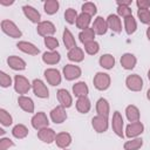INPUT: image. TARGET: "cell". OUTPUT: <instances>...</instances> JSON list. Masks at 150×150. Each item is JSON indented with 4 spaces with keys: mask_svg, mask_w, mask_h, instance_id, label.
Masks as SVG:
<instances>
[{
    "mask_svg": "<svg viewBox=\"0 0 150 150\" xmlns=\"http://www.w3.org/2000/svg\"><path fill=\"white\" fill-rule=\"evenodd\" d=\"M1 30L6 34V35H8V36H11V38H13V39H19V38H21V35H22V32L18 28V26L13 22V21H11V20H2L1 21Z\"/></svg>",
    "mask_w": 150,
    "mask_h": 150,
    "instance_id": "1",
    "label": "cell"
},
{
    "mask_svg": "<svg viewBox=\"0 0 150 150\" xmlns=\"http://www.w3.org/2000/svg\"><path fill=\"white\" fill-rule=\"evenodd\" d=\"M110 81L111 80H110L109 74L103 73V71H98L94 76L93 83H94V87L97 90H107L110 87Z\"/></svg>",
    "mask_w": 150,
    "mask_h": 150,
    "instance_id": "2",
    "label": "cell"
},
{
    "mask_svg": "<svg viewBox=\"0 0 150 150\" xmlns=\"http://www.w3.org/2000/svg\"><path fill=\"white\" fill-rule=\"evenodd\" d=\"M32 88V83L22 75H15L14 77V90L20 94V95H23V94H27Z\"/></svg>",
    "mask_w": 150,
    "mask_h": 150,
    "instance_id": "3",
    "label": "cell"
},
{
    "mask_svg": "<svg viewBox=\"0 0 150 150\" xmlns=\"http://www.w3.org/2000/svg\"><path fill=\"white\" fill-rule=\"evenodd\" d=\"M32 89H33V93L35 94V96H38L39 98H48V96H49V90H48L47 86L40 79L33 80Z\"/></svg>",
    "mask_w": 150,
    "mask_h": 150,
    "instance_id": "4",
    "label": "cell"
},
{
    "mask_svg": "<svg viewBox=\"0 0 150 150\" xmlns=\"http://www.w3.org/2000/svg\"><path fill=\"white\" fill-rule=\"evenodd\" d=\"M30 122H32V127L34 129H36L38 131L41 130V129L48 128V125H49V120H48L47 115L43 111H39V112L34 114Z\"/></svg>",
    "mask_w": 150,
    "mask_h": 150,
    "instance_id": "5",
    "label": "cell"
},
{
    "mask_svg": "<svg viewBox=\"0 0 150 150\" xmlns=\"http://www.w3.org/2000/svg\"><path fill=\"white\" fill-rule=\"evenodd\" d=\"M125 86L131 91H141L143 88V80L137 74H131L125 79Z\"/></svg>",
    "mask_w": 150,
    "mask_h": 150,
    "instance_id": "6",
    "label": "cell"
},
{
    "mask_svg": "<svg viewBox=\"0 0 150 150\" xmlns=\"http://www.w3.org/2000/svg\"><path fill=\"white\" fill-rule=\"evenodd\" d=\"M123 125H124V122H123V117H122L121 112L115 111L112 115V120H111V128H112V131L121 138L124 137Z\"/></svg>",
    "mask_w": 150,
    "mask_h": 150,
    "instance_id": "7",
    "label": "cell"
},
{
    "mask_svg": "<svg viewBox=\"0 0 150 150\" xmlns=\"http://www.w3.org/2000/svg\"><path fill=\"white\" fill-rule=\"evenodd\" d=\"M144 131V125L142 122H134L127 125L125 128V136L128 138H137Z\"/></svg>",
    "mask_w": 150,
    "mask_h": 150,
    "instance_id": "8",
    "label": "cell"
},
{
    "mask_svg": "<svg viewBox=\"0 0 150 150\" xmlns=\"http://www.w3.org/2000/svg\"><path fill=\"white\" fill-rule=\"evenodd\" d=\"M36 32L39 35L47 38V36H52L56 32V28L54 23L50 21H41L36 27Z\"/></svg>",
    "mask_w": 150,
    "mask_h": 150,
    "instance_id": "9",
    "label": "cell"
},
{
    "mask_svg": "<svg viewBox=\"0 0 150 150\" xmlns=\"http://www.w3.org/2000/svg\"><path fill=\"white\" fill-rule=\"evenodd\" d=\"M63 71V76L66 80L68 81H73L75 79H79L82 74V70L79 66H75V64H66L62 69Z\"/></svg>",
    "mask_w": 150,
    "mask_h": 150,
    "instance_id": "10",
    "label": "cell"
},
{
    "mask_svg": "<svg viewBox=\"0 0 150 150\" xmlns=\"http://www.w3.org/2000/svg\"><path fill=\"white\" fill-rule=\"evenodd\" d=\"M50 120L56 123V124H60V123H63L66 120H67V112H66V108L62 107V105H57L55 108H53L50 110Z\"/></svg>",
    "mask_w": 150,
    "mask_h": 150,
    "instance_id": "11",
    "label": "cell"
},
{
    "mask_svg": "<svg viewBox=\"0 0 150 150\" xmlns=\"http://www.w3.org/2000/svg\"><path fill=\"white\" fill-rule=\"evenodd\" d=\"M91 125L94 128V130L96 132H105L107 129H108V117H104V116H101V115H97L95 117H93L91 120Z\"/></svg>",
    "mask_w": 150,
    "mask_h": 150,
    "instance_id": "12",
    "label": "cell"
},
{
    "mask_svg": "<svg viewBox=\"0 0 150 150\" xmlns=\"http://www.w3.org/2000/svg\"><path fill=\"white\" fill-rule=\"evenodd\" d=\"M45 77L50 86H59L61 83V74L55 68H48L45 70Z\"/></svg>",
    "mask_w": 150,
    "mask_h": 150,
    "instance_id": "13",
    "label": "cell"
},
{
    "mask_svg": "<svg viewBox=\"0 0 150 150\" xmlns=\"http://www.w3.org/2000/svg\"><path fill=\"white\" fill-rule=\"evenodd\" d=\"M22 11H23V14H25V16L29 20V21H32L33 23H40L41 21V14L39 13V11L38 9H35L33 6H29V5H26V6H23L22 7Z\"/></svg>",
    "mask_w": 150,
    "mask_h": 150,
    "instance_id": "14",
    "label": "cell"
},
{
    "mask_svg": "<svg viewBox=\"0 0 150 150\" xmlns=\"http://www.w3.org/2000/svg\"><path fill=\"white\" fill-rule=\"evenodd\" d=\"M16 47L21 52H23L28 55H38L40 53V49L35 45H33L32 42H28V41H19L16 43Z\"/></svg>",
    "mask_w": 150,
    "mask_h": 150,
    "instance_id": "15",
    "label": "cell"
},
{
    "mask_svg": "<svg viewBox=\"0 0 150 150\" xmlns=\"http://www.w3.org/2000/svg\"><path fill=\"white\" fill-rule=\"evenodd\" d=\"M56 96H57V100H59L60 105H62L64 108L71 107V104H73V97L68 93V90H66V89H59L57 93H56Z\"/></svg>",
    "mask_w": 150,
    "mask_h": 150,
    "instance_id": "16",
    "label": "cell"
},
{
    "mask_svg": "<svg viewBox=\"0 0 150 150\" xmlns=\"http://www.w3.org/2000/svg\"><path fill=\"white\" fill-rule=\"evenodd\" d=\"M18 104L23 111H26L28 114L34 112V102L30 97L25 96V95H20L18 97Z\"/></svg>",
    "mask_w": 150,
    "mask_h": 150,
    "instance_id": "17",
    "label": "cell"
},
{
    "mask_svg": "<svg viewBox=\"0 0 150 150\" xmlns=\"http://www.w3.org/2000/svg\"><path fill=\"white\" fill-rule=\"evenodd\" d=\"M107 23L108 28L111 29L115 33H121L122 32V22L118 15L116 14H109L107 18Z\"/></svg>",
    "mask_w": 150,
    "mask_h": 150,
    "instance_id": "18",
    "label": "cell"
},
{
    "mask_svg": "<svg viewBox=\"0 0 150 150\" xmlns=\"http://www.w3.org/2000/svg\"><path fill=\"white\" fill-rule=\"evenodd\" d=\"M136 62H137V59L134 54L131 53H124L122 56H121V66L127 69V70H131L135 68L136 66Z\"/></svg>",
    "mask_w": 150,
    "mask_h": 150,
    "instance_id": "19",
    "label": "cell"
},
{
    "mask_svg": "<svg viewBox=\"0 0 150 150\" xmlns=\"http://www.w3.org/2000/svg\"><path fill=\"white\" fill-rule=\"evenodd\" d=\"M95 32V34L97 35H103L107 33L108 30V23H107V20L103 19L102 16H97L95 20H94V23H93V27H91Z\"/></svg>",
    "mask_w": 150,
    "mask_h": 150,
    "instance_id": "20",
    "label": "cell"
},
{
    "mask_svg": "<svg viewBox=\"0 0 150 150\" xmlns=\"http://www.w3.org/2000/svg\"><path fill=\"white\" fill-rule=\"evenodd\" d=\"M38 137L45 142V143H53L55 142V137H56V134L55 131L52 129V128H45V129H41L38 131Z\"/></svg>",
    "mask_w": 150,
    "mask_h": 150,
    "instance_id": "21",
    "label": "cell"
},
{
    "mask_svg": "<svg viewBox=\"0 0 150 150\" xmlns=\"http://www.w3.org/2000/svg\"><path fill=\"white\" fill-rule=\"evenodd\" d=\"M7 64L14 69V70H23L26 68V62L25 60H22L21 57L16 56V55H12V56H8L7 59Z\"/></svg>",
    "mask_w": 150,
    "mask_h": 150,
    "instance_id": "22",
    "label": "cell"
},
{
    "mask_svg": "<svg viewBox=\"0 0 150 150\" xmlns=\"http://www.w3.org/2000/svg\"><path fill=\"white\" fill-rule=\"evenodd\" d=\"M55 143H56V145L59 148L66 149L71 143V136H70V134H68V132H59V134H56Z\"/></svg>",
    "mask_w": 150,
    "mask_h": 150,
    "instance_id": "23",
    "label": "cell"
},
{
    "mask_svg": "<svg viewBox=\"0 0 150 150\" xmlns=\"http://www.w3.org/2000/svg\"><path fill=\"white\" fill-rule=\"evenodd\" d=\"M89 93V88L87 86L86 82L83 81H80V82H76L74 86H73V94L79 98V97H83V96H87Z\"/></svg>",
    "mask_w": 150,
    "mask_h": 150,
    "instance_id": "24",
    "label": "cell"
},
{
    "mask_svg": "<svg viewBox=\"0 0 150 150\" xmlns=\"http://www.w3.org/2000/svg\"><path fill=\"white\" fill-rule=\"evenodd\" d=\"M96 111H97V115H101V116H104V117H108L109 116V111H110V107H109V103L105 98L101 97L97 100L96 102Z\"/></svg>",
    "mask_w": 150,
    "mask_h": 150,
    "instance_id": "25",
    "label": "cell"
},
{
    "mask_svg": "<svg viewBox=\"0 0 150 150\" xmlns=\"http://www.w3.org/2000/svg\"><path fill=\"white\" fill-rule=\"evenodd\" d=\"M125 115H127V118L130 123H134V122H138L139 121V117H141V114H139V110L136 105L134 104H130L125 108Z\"/></svg>",
    "mask_w": 150,
    "mask_h": 150,
    "instance_id": "26",
    "label": "cell"
},
{
    "mask_svg": "<svg viewBox=\"0 0 150 150\" xmlns=\"http://www.w3.org/2000/svg\"><path fill=\"white\" fill-rule=\"evenodd\" d=\"M90 108H91V103H90V100L87 96L77 98V101H76V109H77L79 112L87 114L90 110Z\"/></svg>",
    "mask_w": 150,
    "mask_h": 150,
    "instance_id": "27",
    "label": "cell"
},
{
    "mask_svg": "<svg viewBox=\"0 0 150 150\" xmlns=\"http://www.w3.org/2000/svg\"><path fill=\"white\" fill-rule=\"evenodd\" d=\"M61 60V56L57 52H45L43 55H42V61L46 63V64H56L59 63Z\"/></svg>",
    "mask_w": 150,
    "mask_h": 150,
    "instance_id": "28",
    "label": "cell"
},
{
    "mask_svg": "<svg viewBox=\"0 0 150 150\" xmlns=\"http://www.w3.org/2000/svg\"><path fill=\"white\" fill-rule=\"evenodd\" d=\"M62 39H63V43H64V46H66V48H67L68 50L73 49L74 47H77V46H76V41H75V39H74L71 32H70L68 28H66V29L63 30Z\"/></svg>",
    "mask_w": 150,
    "mask_h": 150,
    "instance_id": "29",
    "label": "cell"
},
{
    "mask_svg": "<svg viewBox=\"0 0 150 150\" xmlns=\"http://www.w3.org/2000/svg\"><path fill=\"white\" fill-rule=\"evenodd\" d=\"M68 59L73 62H81L84 59V53L80 47H74L73 49L68 50Z\"/></svg>",
    "mask_w": 150,
    "mask_h": 150,
    "instance_id": "30",
    "label": "cell"
},
{
    "mask_svg": "<svg viewBox=\"0 0 150 150\" xmlns=\"http://www.w3.org/2000/svg\"><path fill=\"white\" fill-rule=\"evenodd\" d=\"M98 63L102 68L104 69H111L114 68L115 66V57L111 55V54H103L100 60H98Z\"/></svg>",
    "mask_w": 150,
    "mask_h": 150,
    "instance_id": "31",
    "label": "cell"
},
{
    "mask_svg": "<svg viewBox=\"0 0 150 150\" xmlns=\"http://www.w3.org/2000/svg\"><path fill=\"white\" fill-rule=\"evenodd\" d=\"M94 38H95V32H94V29L90 28V27L87 28V29L81 30L80 34H79V39H80V41H81L83 45L94 41Z\"/></svg>",
    "mask_w": 150,
    "mask_h": 150,
    "instance_id": "32",
    "label": "cell"
},
{
    "mask_svg": "<svg viewBox=\"0 0 150 150\" xmlns=\"http://www.w3.org/2000/svg\"><path fill=\"white\" fill-rule=\"evenodd\" d=\"M90 22H91V16L88 15V14L81 13V14L77 16V20H76V27L83 30V29L89 28Z\"/></svg>",
    "mask_w": 150,
    "mask_h": 150,
    "instance_id": "33",
    "label": "cell"
},
{
    "mask_svg": "<svg viewBox=\"0 0 150 150\" xmlns=\"http://www.w3.org/2000/svg\"><path fill=\"white\" fill-rule=\"evenodd\" d=\"M59 7H60V4L57 0H47L43 4V9L48 15L55 14L59 11Z\"/></svg>",
    "mask_w": 150,
    "mask_h": 150,
    "instance_id": "34",
    "label": "cell"
},
{
    "mask_svg": "<svg viewBox=\"0 0 150 150\" xmlns=\"http://www.w3.org/2000/svg\"><path fill=\"white\" fill-rule=\"evenodd\" d=\"M124 29H125L128 35H131V34H134L136 32L137 23H136V20H135V18L132 15H130V16L124 19Z\"/></svg>",
    "mask_w": 150,
    "mask_h": 150,
    "instance_id": "35",
    "label": "cell"
},
{
    "mask_svg": "<svg viewBox=\"0 0 150 150\" xmlns=\"http://www.w3.org/2000/svg\"><path fill=\"white\" fill-rule=\"evenodd\" d=\"M12 135L18 139H22L28 135V128L23 124H16L12 129Z\"/></svg>",
    "mask_w": 150,
    "mask_h": 150,
    "instance_id": "36",
    "label": "cell"
},
{
    "mask_svg": "<svg viewBox=\"0 0 150 150\" xmlns=\"http://www.w3.org/2000/svg\"><path fill=\"white\" fill-rule=\"evenodd\" d=\"M143 145V139L142 138H131L130 141H127L123 145L124 150H138Z\"/></svg>",
    "mask_w": 150,
    "mask_h": 150,
    "instance_id": "37",
    "label": "cell"
},
{
    "mask_svg": "<svg viewBox=\"0 0 150 150\" xmlns=\"http://www.w3.org/2000/svg\"><path fill=\"white\" fill-rule=\"evenodd\" d=\"M77 12L76 9L74 8H68L66 9L64 12V20L69 23V25H73V23H76V20H77Z\"/></svg>",
    "mask_w": 150,
    "mask_h": 150,
    "instance_id": "38",
    "label": "cell"
},
{
    "mask_svg": "<svg viewBox=\"0 0 150 150\" xmlns=\"http://www.w3.org/2000/svg\"><path fill=\"white\" fill-rule=\"evenodd\" d=\"M0 123L4 127H9L13 123V118L11 114L5 109H0Z\"/></svg>",
    "mask_w": 150,
    "mask_h": 150,
    "instance_id": "39",
    "label": "cell"
},
{
    "mask_svg": "<svg viewBox=\"0 0 150 150\" xmlns=\"http://www.w3.org/2000/svg\"><path fill=\"white\" fill-rule=\"evenodd\" d=\"M81 9H82V13L88 14V15H90V16L95 15L96 12H97V9H96V5H95L94 2H84V4L82 5Z\"/></svg>",
    "mask_w": 150,
    "mask_h": 150,
    "instance_id": "40",
    "label": "cell"
},
{
    "mask_svg": "<svg viewBox=\"0 0 150 150\" xmlns=\"http://www.w3.org/2000/svg\"><path fill=\"white\" fill-rule=\"evenodd\" d=\"M84 50H86L87 54H89V55H95V54H97L98 50H100V45L94 40V41L88 42V43L84 45Z\"/></svg>",
    "mask_w": 150,
    "mask_h": 150,
    "instance_id": "41",
    "label": "cell"
},
{
    "mask_svg": "<svg viewBox=\"0 0 150 150\" xmlns=\"http://www.w3.org/2000/svg\"><path fill=\"white\" fill-rule=\"evenodd\" d=\"M137 18L139 21L144 25L150 26V11L149 9H138L137 11Z\"/></svg>",
    "mask_w": 150,
    "mask_h": 150,
    "instance_id": "42",
    "label": "cell"
},
{
    "mask_svg": "<svg viewBox=\"0 0 150 150\" xmlns=\"http://www.w3.org/2000/svg\"><path fill=\"white\" fill-rule=\"evenodd\" d=\"M45 45L50 52H54L59 47V41L54 36H47V38H45Z\"/></svg>",
    "mask_w": 150,
    "mask_h": 150,
    "instance_id": "43",
    "label": "cell"
},
{
    "mask_svg": "<svg viewBox=\"0 0 150 150\" xmlns=\"http://www.w3.org/2000/svg\"><path fill=\"white\" fill-rule=\"evenodd\" d=\"M12 84V79L5 71H0V86L2 88H8Z\"/></svg>",
    "mask_w": 150,
    "mask_h": 150,
    "instance_id": "44",
    "label": "cell"
},
{
    "mask_svg": "<svg viewBox=\"0 0 150 150\" xmlns=\"http://www.w3.org/2000/svg\"><path fill=\"white\" fill-rule=\"evenodd\" d=\"M117 14L125 19L132 15V9L130 8V6H117Z\"/></svg>",
    "mask_w": 150,
    "mask_h": 150,
    "instance_id": "45",
    "label": "cell"
},
{
    "mask_svg": "<svg viewBox=\"0 0 150 150\" xmlns=\"http://www.w3.org/2000/svg\"><path fill=\"white\" fill-rule=\"evenodd\" d=\"M14 142L12 139H9L8 137H2L0 139V150H7L11 146H14Z\"/></svg>",
    "mask_w": 150,
    "mask_h": 150,
    "instance_id": "46",
    "label": "cell"
},
{
    "mask_svg": "<svg viewBox=\"0 0 150 150\" xmlns=\"http://www.w3.org/2000/svg\"><path fill=\"white\" fill-rule=\"evenodd\" d=\"M136 5L138 9H149L150 7V0H137Z\"/></svg>",
    "mask_w": 150,
    "mask_h": 150,
    "instance_id": "47",
    "label": "cell"
},
{
    "mask_svg": "<svg viewBox=\"0 0 150 150\" xmlns=\"http://www.w3.org/2000/svg\"><path fill=\"white\" fill-rule=\"evenodd\" d=\"M117 6H130L131 4V0H118L116 1Z\"/></svg>",
    "mask_w": 150,
    "mask_h": 150,
    "instance_id": "48",
    "label": "cell"
},
{
    "mask_svg": "<svg viewBox=\"0 0 150 150\" xmlns=\"http://www.w3.org/2000/svg\"><path fill=\"white\" fill-rule=\"evenodd\" d=\"M14 1H5V0H1L0 1V5H2V6H9V5H12Z\"/></svg>",
    "mask_w": 150,
    "mask_h": 150,
    "instance_id": "49",
    "label": "cell"
},
{
    "mask_svg": "<svg viewBox=\"0 0 150 150\" xmlns=\"http://www.w3.org/2000/svg\"><path fill=\"white\" fill-rule=\"evenodd\" d=\"M146 38H148V40L150 41V26L146 28Z\"/></svg>",
    "mask_w": 150,
    "mask_h": 150,
    "instance_id": "50",
    "label": "cell"
},
{
    "mask_svg": "<svg viewBox=\"0 0 150 150\" xmlns=\"http://www.w3.org/2000/svg\"><path fill=\"white\" fill-rule=\"evenodd\" d=\"M146 98L150 101V88L148 89V91H146Z\"/></svg>",
    "mask_w": 150,
    "mask_h": 150,
    "instance_id": "51",
    "label": "cell"
},
{
    "mask_svg": "<svg viewBox=\"0 0 150 150\" xmlns=\"http://www.w3.org/2000/svg\"><path fill=\"white\" fill-rule=\"evenodd\" d=\"M148 79H149V81H150V69L148 70Z\"/></svg>",
    "mask_w": 150,
    "mask_h": 150,
    "instance_id": "52",
    "label": "cell"
},
{
    "mask_svg": "<svg viewBox=\"0 0 150 150\" xmlns=\"http://www.w3.org/2000/svg\"><path fill=\"white\" fill-rule=\"evenodd\" d=\"M64 150H67V149H64Z\"/></svg>",
    "mask_w": 150,
    "mask_h": 150,
    "instance_id": "53",
    "label": "cell"
}]
</instances>
